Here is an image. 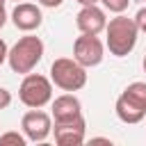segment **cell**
Returning a JSON list of instances; mask_svg holds the SVG:
<instances>
[{
    "instance_id": "obj_1",
    "label": "cell",
    "mask_w": 146,
    "mask_h": 146,
    "mask_svg": "<svg viewBox=\"0 0 146 146\" xmlns=\"http://www.w3.org/2000/svg\"><path fill=\"white\" fill-rule=\"evenodd\" d=\"M105 34H107L105 46L110 48V52L114 57H125L137 46L139 27H137L135 18H128L123 14H116L114 18H110V23L105 27Z\"/></svg>"
},
{
    "instance_id": "obj_2",
    "label": "cell",
    "mask_w": 146,
    "mask_h": 146,
    "mask_svg": "<svg viewBox=\"0 0 146 146\" xmlns=\"http://www.w3.org/2000/svg\"><path fill=\"white\" fill-rule=\"evenodd\" d=\"M43 41L34 34H27V36H21L11 48H9V55H7V62H9V68L14 73H21V75H27L36 68V64L43 59Z\"/></svg>"
},
{
    "instance_id": "obj_3",
    "label": "cell",
    "mask_w": 146,
    "mask_h": 146,
    "mask_svg": "<svg viewBox=\"0 0 146 146\" xmlns=\"http://www.w3.org/2000/svg\"><path fill=\"white\" fill-rule=\"evenodd\" d=\"M114 112L123 123H139L146 116V82H130L116 98Z\"/></svg>"
},
{
    "instance_id": "obj_4",
    "label": "cell",
    "mask_w": 146,
    "mask_h": 146,
    "mask_svg": "<svg viewBox=\"0 0 146 146\" xmlns=\"http://www.w3.org/2000/svg\"><path fill=\"white\" fill-rule=\"evenodd\" d=\"M50 80L62 91H80L87 84V68L75 57H57L50 64Z\"/></svg>"
},
{
    "instance_id": "obj_5",
    "label": "cell",
    "mask_w": 146,
    "mask_h": 146,
    "mask_svg": "<svg viewBox=\"0 0 146 146\" xmlns=\"http://www.w3.org/2000/svg\"><path fill=\"white\" fill-rule=\"evenodd\" d=\"M18 98L25 107H46L52 100V80L41 73H27L18 87Z\"/></svg>"
},
{
    "instance_id": "obj_6",
    "label": "cell",
    "mask_w": 146,
    "mask_h": 146,
    "mask_svg": "<svg viewBox=\"0 0 146 146\" xmlns=\"http://www.w3.org/2000/svg\"><path fill=\"white\" fill-rule=\"evenodd\" d=\"M73 57L84 68L98 66L103 62V57H105V46L98 39V34H80L73 41Z\"/></svg>"
},
{
    "instance_id": "obj_7",
    "label": "cell",
    "mask_w": 146,
    "mask_h": 146,
    "mask_svg": "<svg viewBox=\"0 0 146 146\" xmlns=\"http://www.w3.org/2000/svg\"><path fill=\"white\" fill-rule=\"evenodd\" d=\"M21 128L27 141H46L52 132V114L41 112V107H30L21 119Z\"/></svg>"
},
{
    "instance_id": "obj_8",
    "label": "cell",
    "mask_w": 146,
    "mask_h": 146,
    "mask_svg": "<svg viewBox=\"0 0 146 146\" xmlns=\"http://www.w3.org/2000/svg\"><path fill=\"white\" fill-rule=\"evenodd\" d=\"M52 132H55V141L59 146H80L87 135V121H84V116H75L68 121H55Z\"/></svg>"
},
{
    "instance_id": "obj_9",
    "label": "cell",
    "mask_w": 146,
    "mask_h": 146,
    "mask_svg": "<svg viewBox=\"0 0 146 146\" xmlns=\"http://www.w3.org/2000/svg\"><path fill=\"white\" fill-rule=\"evenodd\" d=\"M11 23L21 32H34V30L41 27L43 14H41V9L36 5L23 0V2H16V7L11 9Z\"/></svg>"
},
{
    "instance_id": "obj_10",
    "label": "cell",
    "mask_w": 146,
    "mask_h": 146,
    "mask_svg": "<svg viewBox=\"0 0 146 146\" xmlns=\"http://www.w3.org/2000/svg\"><path fill=\"white\" fill-rule=\"evenodd\" d=\"M75 25L82 34H100L107 27V18L98 5H84L75 16Z\"/></svg>"
},
{
    "instance_id": "obj_11",
    "label": "cell",
    "mask_w": 146,
    "mask_h": 146,
    "mask_svg": "<svg viewBox=\"0 0 146 146\" xmlns=\"http://www.w3.org/2000/svg\"><path fill=\"white\" fill-rule=\"evenodd\" d=\"M50 114L55 121H68V119H75V116H82V103L78 96H73L71 91L57 96L55 100H50Z\"/></svg>"
},
{
    "instance_id": "obj_12",
    "label": "cell",
    "mask_w": 146,
    "mask_h": 146,
    "mask_svg": "<svg viewBox=\"0 0 146 146\" xmlns=\"http://www.w3.org/2000/svg\"><path fill=\"white\" fill-rule=\"evenodd\" d=\"M105 9H110L112 14H123L130 5V0H100Z\"/></svg>"
},
{
    "instance_id": "obj_13",
    "label": "cell",
    "mask_w": 146,
    "mask_h": 146,
    "mask_svg": "<svg viewBox=\"0 0 146 146\" xmlns=\"http://www.w3.org/2000/svg\"><path fill=\"white\" fill-rule=\"evenodd\" d=\"M0 144H16V146H25V144H27V137H25V135H18V132H5V135H0Z\"/></svg>"
},
{
    "instance_id": "obj_14",
    "label": "cell",
    "mask_w": 146,
    "mask_h": 146,
    "mask_svg": "<svg viewBox=\"0 0 146 146\" xmlns=\"http://www.w3.org/2000/svg\"><path fill=\"white\" fill-rule=\"evenodd\" d=\"M135 23H137L139 32H144V34H146V7H141V9L135 14Z\"/></svg>"
},
{
    "instance_id": "obj_15",
    "label": "cell",
    "mask_w": 146,
    "mask_h": 146,
    "mask_svg": "<svg viewBox=\"0 0 146 146\" xmlns=\"http://www.w3.org/2000/svg\"><path fill=\"white\" fill-rule=\"evenodd\" d=\"M11 105V91H7L5 87H0V110H7Z\"/></svg>"
},
{
    "instance_id": "obj_16",
    "label": "cell",
    "mask_w": 146,
    "mask_h": 146,
    "mask_svg": "<svg viewBox=\"0 0 146 146\" xmlns=\"http://www.w3.org/2000/svg\"><path fill=\"white\" fill-rule=\"evenodd\" d=\"M62 2L64 0H39V5L41 7H48V9H57V7H62Z\"/></svg>"
},
{
    "instance_id": "obj_17",
    "label": "cell",
    "mask_w": 146,
    "mask_h": 146,
    "mask_svg": "<svg viewBox=\"0 0 146 146\" xmlns=\"http://www.w3.org/2000/svg\"><path fill=\"white\" fill-rule=\"evenodd\" d=\"M5 5H7V0H0V30L7 23V9H5Z\"/></svg>"
},
{
    "instance_id": "obj_18",
    "label": "cell",
    "mask_w": 146,
    "mask_h": 146,
    "mask_svg": "<svg viewBox=\"0 0 146 146\" xmlns=\"http://www.w3.org/2000/svg\"><path fill=\"white\" fill-rule=\"evenodd\" d=\"M7 55H9V48H7V43L0 39V66H2V62H7Z\"/></svg>"
},
{
    "instance_id": "obj_19",
    "label": "cell",
    "mask_w": 146,
    "mask_h": 146,
    "mask_svg": "<svg viewBox=\"0 0 146 146\" xmlns=\"http://www.w3.org/2000/svg\"><path fill=\"white\" fill-rule=\"evenodd\" d=\"M78 2H80V5H82V7H84V5H98V2H100V0H78Z\"/></svg>"
},
{
    "instance_id": "obj_20",
    "label": "cell",
    "mask_w": 146,
    "mask_h": 146,
    "mask_svg": "<svg viewBox=\"0 0 146 146\" xmlns=\"http://www.w3.org/2000/svg\"><path fill=\"white\" fill-rule=\"evenodd\" d=\"M141 66H144V73H146V55H144V62H141Z\"/></svg>"
},
{
    "instance_id": "obj_21",
    "label": "cell",
    "mask_w": 146,
    "mask_h": 146,
    "mask_svg": "<svg viewBox=\"0 0 146 146\" xmlns=\"http://www.w3.org/2000/svg\"><path fill=\"white\" fill-rule=\"evenodd\" d=\"M14 2H23V0H14Z\"/></svg>"
}]
</instances>
